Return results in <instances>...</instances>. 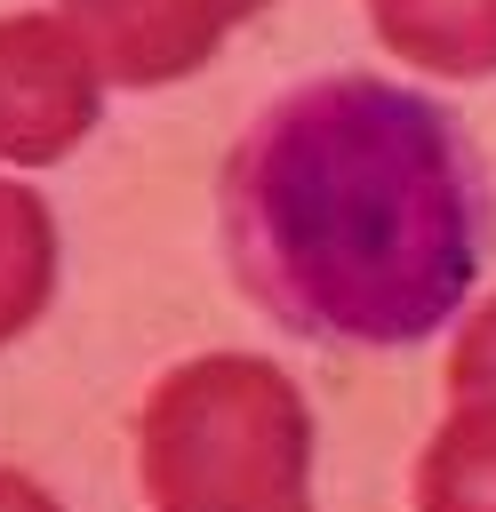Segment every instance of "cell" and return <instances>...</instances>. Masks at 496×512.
Segmentation results:
<instances>
[{
	"instance_id": "6da1fadb",
	"label": "cell",
	"mask_w": 496,
	"mask_h": 512,
	"mask_svg": "<svg viewBox=\"0 0 496 512\" xmlns=\"http://www.w3.org/2000/svg\"><path fill=\"white\" fill-rule=\"evenodd\" d=\"M240 288L312 344H416L480 280L488 176L448 104L336 72L256 112L224 160Z\"/></svg>"
},
{
	"instance_id": "7a4b0ae2",
	"label": "cell",
	"mask_w": 496,
	"mask_h": 512,
	"mask_svg": "<svg viewBox=\"0 0 496 512\" xmlns=\"http://www.w3.org/2000/svg\"><path fill=\"white\" fill-rule=\"evenodd\" d=\"M312 416L272 360L208 352L144 400L152 512H304Z\"/></svg>"
},
{
	"instance_id": "3957f363",
	"label": "cell",
	"mask_w": 496,
	"mask_h": 512,
	"mask_svg": "<svg viewBox=\"0 0 496 512\" xmlns=\"http://www.w3.org/2000/svg\"><path fill=\"white\" fill-rule=\"evenodd\" d=\"M96 104L104 64L72 32V16H0V160H64L96 128Z\"/></svg>"
},
{
	"instance_id": "277c9868",
	"label": "cell",
	"mask_w": 496,
	"mask_h": 512,
	"mask_svg": "<svg viewBox=\"0 0 496 512\" xmlns=\"http://www.w3.org/2000/svg\"><path fill=\"white\" fill-rule=\"evenodd\" d=\"M256 8L264 0H64L88 56L128 88H160V80L200 72L216 56V40L232 24H248Z\"/></svg>"
},
{
	"instance_id": "5b68a950",
	"label": "cell",
	"mask_w": 496,
	"mask_h": 512,
	"mask_svg": "<svg viewBox=\"0 0 496 512\" xmlns=\"http://www.w3.org/2000/svg\"><path fill=\"white\" fill-rule=\"evenodd\" d=\"M368 16L384 48L424 72H448V80L496 72V0H368Z\"/></svg>"
},
{
	"instance_id": "8992f818",
	"label": "cell",
	"mask_w": 496,
	"mask_h": 512,
	"mask_svg": "<svg viewBox=\"0 0 496 512\" xmlns=\"http://www.w3.org/2000/svg\"><path fill=\"white\" fill-rule=\"evenodd\" d=\"M416 512H496V400H456L416 464Z\"/></svg>"
},
{
	"instance_id": "52a82bcc",
	"label": "cell",
	"mask_w": 496,
	"mask_h": 512,
	"mask_svg": "<svg viewBox=\"0 0 496 512\" xmlns=\"http://www.w3.org/2000/svg\"><path fill=\"white\" fill-rule=\"evenodd\" d=\"M48 288H56V224L24 184L0 176V344L40 320Z\"/></svg>"
},
{
	"instance_id": "ba28073f",
	"label": "cell",
	"mask_w": 496,
	"mask_h": 512,
	"mask_svg": "<svg viewBox=\"0 0 496 512\" xmlns=\"http://www.w3.org/2000/svg\"><path fill=\"white\" fill-rule=\"evenodd\" d=\"M448 392H456V400H496V304H480V320L456 336Z\"/></svg>"
},
{
	"instance_id": "9c48e42d",
	"label": "cell",
	"mask_w": 496,
	"mask_h": 512,
	"mask_svg": "<svg viewBox=\"0 0 496 512\" xmlns=\"http://www.w3.org/2000/svg\"><path fill=\"white\" fill-rule=\"evenodd\" d=\"M0 512H56V504H48L24 472H0Z\"/></svg>"
}]
</instances>
